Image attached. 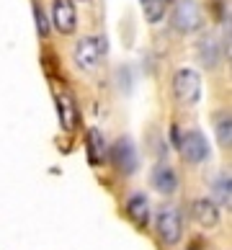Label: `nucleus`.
<instances>
[{
    "label": "nucleus",
    "mask_w": 232,
    "mask_h": 250,
    "mask_svg": "<svg viewBox=\"0 0 232 250\" xmlns=\"http://www.w3.org/2000/svg\"><path fill=\"white\" fill-rule=\"evenodd\" d=\"M173 90H175V98L181 101V104L191 106L196 104V101L201 98V78L196 70L191 67H181L178 72H175L173 78Z\"/></svg>",
    "instance_id": "nucleus-1"
},
{
    "label": "nucleus",
    "mask_w": 232,
    "mask_h": 250,
    "mask_svg": "<svg viewBox=\"0 0 232 250\" xmlns=\"http://www.w3.org/2000/svg\"><path fill=\"white\" fill-rule=\"evenodd\" d=\"M106 54V39L104 36H85L75 47V64L80 70H93L98 60Z\"/></svg>",
    "instance_id": "nucleus-2"
},
{
    "label": "nucleus",
    "mask_w": 232,
    "mask_h": 250,
    "mask_svg": "<svg viewBox=\"0 0 232 250\" xmlns=\"http://www.w3.org/2000/svg\"><path fill=\"white\" fill-rule=\"evenodd\" d=\"M199 23H201L199 5L193 3V0H181V3L175 5V11H173V26L183 34H189V31H196Z\"/></svg>",
    "instance_id": "nucleus-3"
},
{
    "label": "nucleus",
    "mask_w": 232,
    "mask_h": 250,
    "mask_svg": "<svg viewBox=\"0 0 232 250\" xmlns=\"http://www.w3.org/2000/svg\"><path fill=\"white\" fill-rule=\"evenodd\" d=\"M181 155L189 163H201L209 157V145L201 132H186L181 137Z\"/></svg>",
    "instance_id": "nucleus-4"
},
{
    "label": "nucleus",
    "mask_w": 232,
    "mask_h": 250,
    "mask_svg": "<svg viewBox=\"0 0 232 250\" xmlns=\"http://www.w3.org/2000/svg\"><path fill=\"white\" fill-rule=\"evenodd\" d=\"M52 21H54V26H57V31H62V34H72V31H75L78 13H75L72 0H54V5H52Z\"/></svg>",
    "instance_id": "nucleus-5"
},
{
    "label": "nucleus",
    "mask_w": 232,
    "mask_h": 250,
    "mask_svg": "<svg viewBox=\"0 0 232 250\" xmlns=\"http://www.w3.org/2000/svg\"><path fill=\"white\" fill-rule=\"evenodd\" d=\"M157 232L168 245H175L181 240V217L175 209H163L157 214Z\"/></svg>",
    "instance_id": "nucleus-6"
},
{
    "label": "nucleus",
    "mask_w": 232,
    "mask_h": 250,
    "mask_svg": "<svg viewBox=\"0 0 232 250\" xmlns=\"http://www.w3.org/2000/svg\"><path fill=\"white\" fill-rule=\"evenodd\" d=\"M114 163H116V168L119 170H124V173H132L137 168V152H134V145L132 140H119L114 145Z\"/></svg>",
    "instance_id": "nucleus-7"
},
{
    "label": "nucleus",
    "mask_w": 232,
    "mask_h": 250,
    "mask_svg": "<svg viewBox=\"0 0 232 250\" xmlns=\"http://www.w3.org/2000/svg\"><path fill=\"white\" fill-rule=\"evenodd\" d=\"M193 219H196L201 227H214L217 222H219V211L214 207V201L199 199L196 204H193Z\"/></svg>",
    "instance_id": "nucleus-8"
},
{
    "label": "nucleus",
    "mask_w": 232,
    "mask_h": 250,
    "mask_svg": "<svg viewBox=\"0 0 232 250\" xmlns=\"http://www.w3.org/2000/svg\"><path fill=\"white\" fill-rule=\"evenodd\" d=\"M152 186L160 193H173L175 186H178V178H175L173 168H168V165H157L155 173H152Z\"/></svg>",
    "instance_id": "nucleus-9"
},
{
    "label": "nucleus",
    "mask_w": 232,
    "mask_h": 250,
    "mask_svg": "<svg viewBox=\"0 0 232 250\" xmlns=\"http://www.w3.org/2000/svg\"><path fill=\"white\" fill-rule=\"evenodd\" d=\"M57 106H60V122H62V126L67 129V132H72V129H75V119H78L72 98H70L67 93L57 96Z\"/></svg>",
    "instance_id": "nucleus-10"
},
{
    "label": "nucleus",
    "mask_w": 232,
    "mask_h": 250,
    "mask_svg": "<svg viewBox=\"0 0 232 250\" xmlns=\"http://www.w3.org/2000/svg\"><path fill=\"white\" fill-rule=\"evenodd\" d=\"M127 209H129V214H132V219L137 222V225H145V222H147V214H150V204H147V199L142 196V193H134V196L129 199Z\"/></svg>",
    "instance_id": "nucleus-11"
},
{
    "label": "nucleus",
    "mask_w": 232,
    "mask_h": 250,
    "mask_svg": "<svg viewBox=\"0 0 232 250\" xmlns=\"http://www.w3.org/2000/svg\"><path fill=\"white\" fill-rule=\"evenodd\" d=\"M139 5H142V13H145L147 21L157 23L165 16V5H168V0H139Z\"/></svg>",
    "instance_id": "nucleus-12"
},
{
    "label": "nucleus",
    "mask_w": 232,
    "mask_h": 250,
    "mask_svg": "<svg viewBox=\"0 0 232 250\" xmlns=\"http://www.w3.org/2000/svg\"><path fill=\"white\" fill-rule=\"evenodd\" d=\"M104 150H106V145H104V137H101V132H98V129H90V132H88V152H90V160L98 163L101 157H104Z\"/></svg>",
    "instance_id": "nucleus-13"
},
{
    "label": "nucleus",
    "mask_w": 232,
    "mask_h": 250,
    "mask_svg": "<svg viewBox=\"0 0 232 250\" xmlns=\"http://www.w3.org/2000/svg\"><path fill=\"white\" fill-rule=\"evenodd\" d=\"M34 13H36V29H39L42 36H46V34H49V23H46L44 11H42V8H34Z\"/></svg>",
    "instance_id": "nucleus-14"
},
{
    "label": "nucleus",
    "mask_w": 232,
    "mask_h": 250,
    "mask_svg": "<svg viewBox=\"0 0 232 250\" xmlns=\"http://www.w3.org/2000/svg\"><path fill=\"white\" fill-rule=\"evenodd\" d=\"M217 196H219V201H222V204H230V178H219Z\"/></svg>",
    "instance_id": "nucleus-15"
},
{
    "label": "nucleus",
    "mask_w": 232,
    "mask_h": 250,
    "mask_svg": "<svg viewBox=\"0 0 232 250\" xmlns=\"http://www.w3.org/2000/svg\"><path fill=\"white\" fill-rule=\"evenodd\" d=\"M217 134H219V142H222V145H230V116L219 122V126H217Z\"/></svg>",
    "instance_id": "nucleus-16"
}]
</instances>
